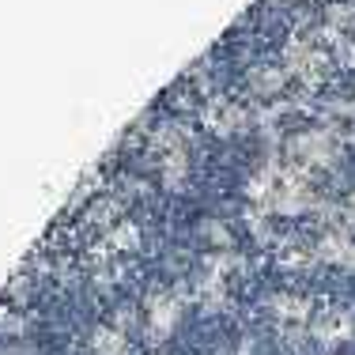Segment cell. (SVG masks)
<instances>
[{
  "label": "cell",
  "mask_w": 355,
  "mask_h": 355,
  "mask_svg": "<svg viewBox=\"0 0 355 355\" xmlns=\"http://www.w3.org/2000/svg\"><path fill=\"white\" fill-rule=\"evenodd\" d=\"M348 219L355 223V197H352V205H348Z\"/></svg>",
  "instance_id": "7a4b0ae2"
},
{
  "label": "cell",
  "mask_w": 355,
  "mask_h": 355,
  "mask_svg": "<svg viewBox=\"0 0 355 355\" xmlns=\"http://www.w3.org/2000/svg\"><path fill=\"white\" fill-rule=\"evenodd\" d=\"M325 257L336 261V265H355V246L348 239H329L325 242Z\"/></svg>",
  "instance_id": "6da1fadb"
}]
</instances>
